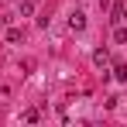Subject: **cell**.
<instances>
[{
	"label": "cell",
	"mask_w": 127,
	"mask_h": 127,
	"mask_svg": "<svg viewBox=\"0 0 127 127\" xmlns=\"http://www.w3.org/2000/svg\"><path fill=\"white\" fill-rule=\"evenodd\" d=\"M93 65H96V69H106V65H110V52H106V48H96V52H93Z\"/></svg>",
	"instance_id": "cell-2"
},
{
	"label": "cell",
	"mask_w": 127,
	"mask_h": 127,
	"mask_svg": "<svg viewBox=\"0 0 127 127\" xmlns=\"http://www.w3.org/2000/svg\"><path fill=\"white\" fill-rule=\"evenodd\" d=\"M69 28H72V31H83L86 28V14L83 10H72V14H69Z\"/></svg>",
	"instance_id": "cell-1"
},
{
	"label": "cell",
	"mask_w": 127,
	"mask_h": 127,
	"mask_svg": "<svg viewBox=\"0 0 127 127\" xmlns=\"http://www.w3.org/2000/svg\"><path fill=\"white\" fill-rule=\"evenodd\" d=\"M34 3L38 0H21V17H31L34 14Z\"/></svg>",
	"instance_id": "cell-3"
},
{
	"label": "cell",
	"mask_w": 127,
	"mask_h": 127,
	"mask_svg": "<svg viewBox=\"0 0 127 127\" xmlns=\"http://www.w3.org/2000/svg\"><path fill=\"white\" fill-rule=\"evenodd\" d=\"M113 41H117V45H127V28H117V31H113Z\"/></svg>",
	"instance_id": "cell-5"
},
{
	"label": "cell",
	"mask_w": 127,
	"mask_h": 127,
	"mask_svg": "<svg viewBox=\"0 0 127 127\" xmlns=\"http://www.w3.org/2000/svg\"><path fill=\"white\" fill-rule=\"evenodd\" d=\"M3 38H7L10 45H17V41H21V31H17V28H7V34H3Z\"/></svg>",
	"instance_id": "cell-4"
},
{
	"label": "cell",
	"mask_w": 127,
	"mask_h": 127,
	"mask_svg": "<svg viewBox=\"0 0 127 127\" xmlns=\"http://www.w3.org/2000/svg\"><path fill=\"white\" fill-rule=\"evenodd\" d=\"M113 72H117V79H120V83H127V65H117Z\"/></svg>",
	"instance_id": "cell-6"
}]
</instances>
